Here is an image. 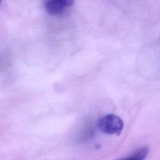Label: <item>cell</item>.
Here are the masks:
<instances>
[{
    "label": "cell",
    "instance_id": "obj_1",
    "mask_svg": "<svg viewBox=\"0 0 160 160\" xmlns=\"http://www.w3.org/2000/svg\"><path fill=\"white\" fill-rule=\"evenodd\" d=\"M99 129L109 134H119L123 129V122L118 116L108 114L103 116L98 122Z\"/></svg>",
    "mask_w": 160,
    "mask_h": 160
},
{
    "label": "cell",
    "instance_id": "obj_2",
    "mask_svg": "<svg viewBox=\"0 0 160 160\" xmlns=\"http://www.w3.org/2000/svg\"><path fill=\"white\" fill-rule=\"evenodd\" d=\"M74 0H43L46 12L52 16L62 14L74 4Z\"/></svg>",
    "mask_w": 160,
    "mask_h": 160
},
{
    "label": "cell",
    "instance_id": "obj_3",
    "mask_svg": "<svg viewBox=\"0 0 160 160\" xmlns=\"http://www.w3.org/2000/svg\"><path fill=\"white\" fill-rule=\"evenodd\" d=\"M149 149L148 147H142L137 149L128 157L118 160H144L148 156Z\"/></svg>",
    "mask_w": 160,
    "mask_h": 160
},
{
    "label": "cell",
    "instance_id": "obj_4",
    "mask_svg": "<svg viewBox=\"0 0 160 160\" xmlns=\"http://www.w3.org/2000/svg\"><path fill=\"white\" fill-rule=\"evenodd\" d=\"M93 132V126H92L90 124L86 123L84 126V127L82 128V129L81 130L80 132V136L79 139L80 140H84L86 139L87 138H89L91 136H92Z\"/></svg>",
    "mask_w": 160,
    "mask_h": 160
},
{
    "label": "cell",
    "instance_id": "obj_5",
    "mask_svg": "<svg viewBox=\"0 0 160 160\" xmlns=\"http://www.w3.org/2000/svg\"><path fill=\"white\" fill-rule=\"evenodd\" d=\"M1 1H2V0H0V3L1 2Z\"/></svg>",
    "mask_w": 160,
    "mask_h": 160
}]
</instances>
